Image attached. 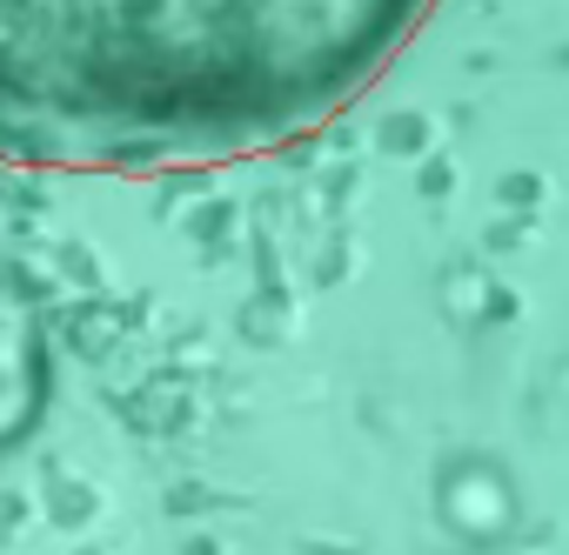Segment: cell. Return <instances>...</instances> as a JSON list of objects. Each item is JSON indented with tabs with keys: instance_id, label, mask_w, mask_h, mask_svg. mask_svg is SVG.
I'll use <instances>...</instances> for the list:
<instances>
[{
	"instance_id": "6da1fadb",
	"label": "cell",
	"mask_w": 569,
	"mask_h": 555,
	"mask_svg": "<svg viewBox=\"0 0 569 555\" xmlns=\"http://www.w3.org/2000/svg\"><path fill=\"white\" fill-rule=\"evenodd\" d=\"M436 0H0V161L228 168L322 134Z\"/></svg>"
}]
</instances>
